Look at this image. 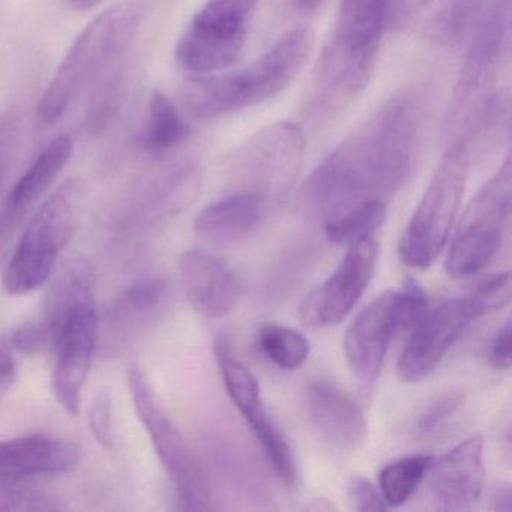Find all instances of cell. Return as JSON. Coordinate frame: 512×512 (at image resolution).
Masks as SVG:
<instances>
[{
    "label": "cell",
    "instance_id": "1",
    "mask_svg": "<svg viewBox=\"0 0 512 512\" xmlns=\"http://www.w3.org/2000/svg\"><path fill=\"white\" fill-rule=\"evenodd\" d=\"M410 101L389 103L319 164L299 196L302 212L325 226L371 200H388L406 181L416 143Z\"/></svg>",
    "mask_w": 512,
    "mask_h": 512
},
{
    "label": "cell",
    "instance_id": "2",
    "mask_svg": "<svg viewBox=\"0 0 512 512\" xmlns=\"http://www.w3.org/2000/svg\"><path fill=\"white\" fill-rule=\"evenodd\" d=\"M314 44L311 29H295L242 70L190 77L179 89L182 106L193 118L212 121L265 103L292 85L313 55Z\"/></svg>",
    "mask_w": 512,
    "mask_h": 512
},
{
    "label": "cell",
    "instance_id": "3",
    "mask_svg": "<svg viewBox=\"0 0 512 512\" xmlns=\"http://www.w3.org/2000/svg\"><path fill=\"white\" fill-rule=\"evenodd\" d=\"M152 4L154 0H119L83 29L41 97L38 116L44 124L64 118L79 95L130 52Z\"/></svg>",
    "mask_w": 512,
    "mask_h": 512
},
{
    "label": "cell",
    "instance_id": "4",
    "mask_svg": "<svg viewBox=\"0 0 512 512\" xmlns=\"http://www.w3.org/2000/svg\"><path fill=\"white\" fill-rule=\"evenodd\" d=\"M388 10V0H341L334 35L317 73L320 103L340 106L367 86Z\"/></svg>",
    "mask_w": 512,
    "mask_h": 512
},
{
    "label": "cell",
    "instance_id": "5",
    "mask_svg": "<svg viewBox=\"0 0 512 512\" xmlns=\"http://www.w3.org/2000/svg\"><path fill=\"white\" fill-rule=\"evenodd\" d=\"M83 199L82 179L70 178L44 200L5 271L4 286L10 295L34 292L50 280L59 256L76 232Z\"/></svg>",
    "mask_w": 512,
    "mask_h": 512
},
{
    "label": "cell",
    "instance_id": "6",
    "mask_svg": "<svg viewBox=\"0 0 512 512\" xmlns=\"http://www.w3.org/2000/svg\"><path fill=\"white\" fill-rule=\"evenodd\" d=\"M467 173L469 152L457 145L443 157L401 235L398 254L404 265L425 269L436 262L460 211Z\"/></svg>",
    "mask_w": 512,
    "mask_h": 512
},
{
    "label": "cell",
    "instance_id": "7",
    "mask_svg": "<svg viewBox=\"0 0 512 512\" xmlns=\"http://www.w3.org/2000/svg\"><path fill=\"white\" fill-rule=\"evenodd\" d=\"M128 386L137 415L151 437L158 458L175 485L179 502L188 511H209L211 485L187 439L158 403L154 388L142 367L128 368Z\"/></svg>",
    "mask_w": 512,
    "mask_h": 512
},
{
    "label": "cell",
    "instance_id": "8",
    "mask_svg": "<svg viewBox=\"0 0 512 512\" xmlns=\"http://www.w3.org/2000/svg\"><path fill=\"white\" fill-rule=\"evenodd\" d=\"M511 161L473 197L446 254V272L455 278L484 271L496 256L511 215Z\"/></svg>",
    "mask_w": 512,
    "mask_h": 512
},
{
    "label": "cell",
    "instance_id": "9",
    "mask_svg": "<svg viewBox=\"0 0 512 512\" xmlns=\"http://www.w3.org/2000/svg\"><path fill=\"white\" fill-rule=\"evenodd\" d=\"M259 0H208L176 47L179 65L193 76L232 67L247 40Z\"/></svg>",
    "mask_w": 512,
    "mask_h": 512
},
{
    "label": "cell",
    "instance_id": "10",
    "mask_svg": "<svg viewBox=\"0 0 512 512\" xmlns=\"http://www.w3.org/2000/svg\"><path fill=\"white\" fill-rule=\"evenodd\" d=\"M214 353L218 371L230 400L244 421L250 425L251 433L256 437L263 455L271 464L281 484L286 485L289 490H295L299 481L295 454L289 440L266 409L256 376L238 358L226 335H221L215 340Z\"/></svg>",
    "mask_w": 512,
    "mask_h": 512
},
{
    "label": "cell",
    "instance_id": "11",
    "mask_svg": "<svg viewBox=\"0 0 512 512\" xmlns=\"http://www.w3.org/2000/svg\"><path fill=\"white\" fill-rule=\"evenodd\" d=\"M305 152V137L292 122L271 125L236 152L232 161L238 191L280 199L292 188Z\"/></svg>",
    "mask_w": 512,
    "mask_h": 512
},
{
    "label": "cell",
    "instance_id": "12",
    "mask_svg": "<svg viewBox=\"0 0 512 512\" xmlns=\"http://www.w3.org/2000/svg\"><path fill=\"white\" fill-rule=\"evenodd\" d=\"M482 316L484 310L473 292L428 310L409 332L398 359V377L406 383H418L430 376L467 326Z\"/></svg>",
    "mask_w": 512,
    "mask_h": 512
},
{
    "label": "cell",
    "instance_id": "13",
    "mask_svg": "<svg viewBox=\"0 0 512 512\" xmlns=\"http://www.w3.org/2000/svg\"><path fill=\"white\" fill-rule=\"evenodd\" d=\"M377 256L379 247L373 238L349 245L337 269L302 301L299 307L302 325L311 329L340 325L370 286Z\"/></svg>",
    "mask_w": 512,
    "mask_h": 512
},
{
    "label": "cell",
    "instance_id": "14",
    "mask_svg": "<svg viewBox=\"0 0 512 512\" xmlns=\"http://www.w3.org/2000/svg\"><path fill=\"white\" fill-rule=\"evenodd\" d=\"M49 332L50 346L55 352L53 391L56 400L71 416H79L83 388L97 349V308L80 311Z\"/></svg>",
    "mask_w": 512,
    "mask_h": 512
},
{
    "label": "cell",
    "instance_id": "15",
    "mask_svg": "<svg viewBox=\"0 0 512 512\" xmlns=\"http://www.w3.org/2000/svg\"><path fill=\"white\" fill-rule=\"evenodd\" d=\"M400 328V290H388L359 311L347 328L344 355L359 382L371 389L379 379L392 338Z\"/></svg>",
    "mask_w": 512,
    "mask_h": 512
},
{
    "label": "cell",
    "instance_id": "16",
    "mask_svg": "<svg viewBox=\"0 0 512 512\" xmlns=\"http://www.w3.org/2000/svg\"><path fill=\"white\" fill-rule=\"evenodd\" d=\"M302 409L308 425L325 445L341 454L359 451L367 439V419L346 391L325 379H314L302 389Z\"/></svg>",
    "mask_w": 512,
    "mask_h": 512
},
{
    "label": "cell",
    "instance_id": "17",
    "mask_svg": "<svg viewBox=\"0 0 512 512\" xmlns=\"http://www.w3.org/2000/svg\"><path fill=\"white\" fill-rule=\"evenodd\" d=\"M182 289L191 307L208 319L229 316L242 296L238 274L215 254L190 250L179 259Z\"/></svg>",
    "mask_w": 512,
    "mask_h": 512
},
{
    "label": "cell",
    "instance_id": "18",
    "mask_svg": "<svg viewBox=\"0 0 512 512\" xmlns=\"http://www.w3.org/2000/svg\"><path fill=\"white\" fill-rule=\"evenodd\" d=\"M430 491L434 502L445 511L472 508L484 490V440L472 436L434 458L430 470Z\"/></svg>",
    "mask_w": 512,
    "mask_h": 512
},
{
    "label": "cell",
    "instance_id": "19",
    "mask_svg": "<svg viewBox=\"0 0 512 512\" xmlns=\"http://www.w3.org/2000/svg\"><path fill=\"white\" fill-rule=\"evenodd\" d=\"M79 446L47 434L0 443V484L71 473L80 464Z\"/></svg>",
    "mask_w": 512,
    "mask_h": 512
},
{
    "label": "cell",
    "instance_id": "20",
    "mask_svg": "<svg viewBox=\"0 0 512 512\" xmlns=\"http://www.w3.org/2000/svg\"><path fill=\"white\" fill-rule=\"evenodd\" d=\"M271 203L262 194L232 191L200 211L194 220V230L220 244L242 241L262 224Z\"/></svg>",
    "mask_w": 512,
    "mask_h": 512
},
{
    "label": "cell",
    "instance_id": "21",
    "mask_svg": "<svg viewBox=\"0 0 512 512\" xmlns=\"http://www.w3.org/2000/svg\"><path fill=\"white\" fill-rule=\"evenodd\" d=\"M97 278L94 266L85 257L67 260L50 277L49 289L44 301L47 328L64 322L80 311L97 308Z\"/></svg>",
    "mask_w": 512,
    "mask_h": 512
},
{
    "label": "cell",
    "instance_id": "22",
    "mask_svg": "<svg viewBox=\"0 0 512 512\" xmlns=\"http://www.w3.org/2000/svg\"><path fill=\"white\" fill-rule=\"evenodd\" d=\"M73 140L59 136L46 146L28 172L8 194L7 217L16 218L38 202L55 184L73 155Z\"/></svg>",
    "mask_w": 512,
    "mask_h": 512
},
{
    "label": "cell",
    "instance_id": "23",
    "mask_svg": "<svg viewBox=\"0 0 512 512\" xmlns=\"http://www.w3.org/2000/svg\"><path fill=\"white\" fill-rule=\"evenodd\" d=\"M130 52L116 59L91 85L85 128L91 136L104 133L121 110L130 79Z\"/></svg>",
    "mask_w": 512,
    "mask_h": 512
},
{
    "label": "cell",
    "instance_id": "24",
    "mask_svg": "<svg viewBox=\"0 0 512 512\" xmlns=\"http://www.w3.org/2000/svg\"><path fill=\"white\" fill-rule=\"evenodd\" d=\"M470 0H388L410 25L437 40L454 37L466 22Z\"/></svg>",
    "mask_w": 512,
    "mask_h": 512
},
{
    "label": "cell",
    "instance_id": "25",
    "mask_svg": "<svg viewBox=\"0 0 512 512\" xmlns=\"http://www.w3.org/2000/svg\"><path fill=\"white\" fill-rule=\"evenodd\" d=\"M190 127L164 92L154 91L149 97L146 119L137 136V145L149 154H163L184 143Z\"/></svg>",
    "mask_w": 512,
    "mask_h": 512
},
{
    "label": "cell",
    "instance_id": "26",
    "mask_svg": "<svg viewBox=\"0 0 512 512\" xmlns=\"http://www.w3.org/2000/svg\"><path fill=\"white\" fill-rule=\"evenodd\" d=\"M431 455H410L386 464L379 472L377 488L386 508H400L409 502L419 485L427 478L433 464Z\"/></svg>",
    "mask_w": 512,
    "mask_h": 512
},
{
    "label": "cell",
    "instance_id": "27",
    "mask_svg": "<svg viewBox=\"0 0 512 512\" xmlns=\"http://www.w3.org/2000/svg\"><path fill=\"white\" fill-rule=\"evenodd\" d=\"M256 346L266 361L283 371L299 370L310 356L308 338L278 323H263L256 331Z\"/></svg>",
    "mask_w": 512,
    "mask_h": 512
},
{
    "label": "cell",
    "instance_id": "28",
    "mask_svg": "<svg viewBox=\"0 0 512 512\" xmlns=\"http://www.w3.org/2000/svg\"><path fill=\"white\" fill-rule=\"evenodd\" d=\"M388 214L385 200H371L323 226L326 239L332 244L352 245L373 238Z\"/></svg>",
    "mask_w": 512,
    "mask_h": 512
},
{
    "label": "cell",
    "instance_id": "29",
    "mask_svg": "<svg viewBox=\"0 0 512 512\" xmlns=\"http://www.w3.org/2000/svg\"><path fill=\"white\" fill-rule=\"evenodd\" d=\"M167 296V283L163 278H146L125 289L110 305L107 320L128 326L154 313Z\"/></svg>",
    "mask_w": 512,
    "mask_h": 512
},
{
    "label": "cell",
    "instance_id": "30",
    "mask_svg": "<svg viewBox=\"0 0 512 512\" xmlns=\"http://www.w3.org/2000/svg\"><path fill=\"white\" fill-rule=\"evenodd\" d=\"M463 391H448L430 401L419 413L415 430L419 436H431L437 433L446 422L463 406Z\"/></svg>",
    "mask_w": 512,
    "mask_h": 512
},
{
    "label": "cell",
    "instance_id": "31",
    "mask_svg": "<svg viewBox=\"0 0 512 512\" xmlns=\"http://www.w3.org/2000/svg\"><path fill=\"white\" fill-rule=\"evenodd\" d=\"M67 505L52 494L0 488V511H62Z\"/></svg>",
    "mask_w": 512,
    "mask_h": 512
},
{
    "label": "cell",
    "instance_id": "32",
    "mask_svg": "<svg viewBox=\"0 0 512 512\" xmlns=\"http://www.w3.org/2000/svg\"><path fill=\"white\" fill-rule=\"evenodd\" d=\"M88 421L94 439L106 451H112L115 436H113V403L110 392L100 391L95 394L94 400L89 404Z\"/></svg>",
    "mask_w": 512,
    "mask_h": 512
},
{
    "label": "cell",
    "instance_id": "33",
    "mask_svg": "<svg viewBox=\"0 0 512 512\" xmlns=\"http://www.w3.org/2000/svg\"><path fill=\"white\" fill-rule=\"evenodd\" d=\"M485 314L502 310L511 301V275L509 272L494 275L472 290Z\"/></svg>",
    "mask_w": 512,
    "mask_h": 512
},
{
    "label": "cell",
    "instance_id": "34",
    "mask_svg": "<svg viewBox=\"0 0 512 512\" xmlns=\"http://www.w3.org/2000/svg\"><path fill=\"white\" fill-rule=\"evenodd\" d=\"M347 496L352 509L358 512H377L388 509L380 496L379 488L374 487L365 476L355 475L350 479L347 485Z\"/></svg>",
    "mask_w": 512,
    "mask_h": 512
},
{
    "label": "cell",
    "instance_id": "35",
    "mask_svg": "<svg viewBox=\"0 0 512 512\" xmlns=\"http://www.w3.org/2000/svg\"><path fill=\"white\" fill-rule=\"evenodd\" d=\"M11 346L25 355H35L50 344V332L46 322H28L13 332Z\"/></svg>",
    "mask_w": 512,
    "mask_h": 512
},
{
    "label": "cell",
    "instance_id": "36",
    "mask_svg": "<svg viewBox=\"0 0 512 512\" xmlns=\"http://www.w3.org/2000/svg\"><path fill=\"white\" fill-rule=\"evenodd\" d=\"M488 361L496 370H509L511 367V320L508 319L503 323L502 328L497 331L496 337L491 341Z\"/></svg>",
    "mask_w": 512,
    "mask_h": 512
},
{
    "label": "cell",
    "instance_id": "37",
    "mask_svg": "<svg viewBox=\"0 0 512 512\" xmlns=\"http://www.w3.org/2000/svg\"><path fill=\"white\" fill-rule=\"evenodd\" d=\"M17 139H19V119L16 116H5L0 121V184L4 181Z\"/></svg>",
    "mask_w": 512,
    "mask_h": 512
},
{
    "label": "cell",
    "instance_id": "38",
    "mask_svg": "<svg viewBox=\"0 0 512 512\" xmlns=\"http://www.w3.org/2000/svg\"><path fill=\"white\" fill-rule=\"evenodd\" d=\"M17 362L10 340L0 338V394L7 391L16 380Z\"/></svg>",
    "mask_w": 512,
    "mask_h": 512
},
{
    "label": "cell",
    "instance_id": "39",
    "mask_svg": "<svg viewBox=\"0 0 512 512\" xmlns=\"http://www.w3.org/2000/svg\"><path fill=\"white\" fill-rule=\"evenodd\" d=\"M490 502V508L493 511H511V488L509 485H499L494 488Z\"/></svg>",
    "mask_w": 512,
    "mask_h": 512
},
{
    "label": "cell",
    "instance_id": "40",
    "mask_svg": "<svg viewBox=\"0 0 512 512\" xmlns=\"http://www.w3.org/2000/svg\"><path fill=\"white\" fill-rule=\"evenodd\" d=\"M101 2H104V0H68L70 7L74 11H79V13H88V11L97 8Z\"/></svg>",
    "mask_w": 512,
    "mask_h": 512
}]
</instances>
